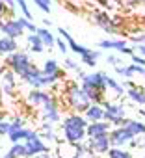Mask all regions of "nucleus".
Here are the masks:
<instances>
[{"label":"nucleus","instance_id":"f257e3e1","mask_svg":"<svg viewBox=\"0 0 145 158\" xmlns=\"http://www.w3.org/2000/svg\"><path fill=\"white\" fill-rule=\"evenodd\" d=\"M86 127H88V119L84 117V114H77V112H69L60 121L61 138L69 143L84 141L86 139Z\"/></svg>","mask_w":145,"mask_h":158},{"label":"nucleus","instance_id":"f03ea898","mask_svg":"<svg viewBox=\"0 0 145 158\" xmlns=\"http://www.w3.org/2000/svg\"><path fill=\"white\" fill-rule=\"evenodd\" d=\"M60 101L69 112H77V114H84L86 108L91 104V101L88 99V95L84 93V89L80 88L78 82H67L63 86Z\"/></svg>","mask_w":145,"mask_h":158},{"label":"nucleus","instance_id":"7ed1b4c3","mask_svg":"<svg viewBox=\"0 0 145 158\" xmlns=\"http://www.w3.org/2000/svg\"><path fill=\"white\" fill-rule=\"evenodd\" d=\"M4 63L17 74V78H21V80H24L26 76H30V74H34V73L39 71V67L32 61L28 50H19L17 48L15 52L8 54L4 58Z\"/></svg>","mask_w":145,"mask_h":158},{"label":"nucleus","instance_id":"20e7f679","mask_svg":"<svg viewBox=\"0 0 145 158\" xmlns=\"http://www.w3.org/2000/svg\"><path fill=\"white\" fill-rule=\"evenodd\" d=\"M58 35L60 37H63L65 41H67V45H69V52H75L80 60H82V63L86 65V67H97V60L102 56V52L104 50H101V48H97V50H93V48H88V47H84V45H80V43H77L75 41V37H72L63 26H60L58 28Z\"/></svg>","mask_w":145,"mask_h":158},{"label":"nucleus","instance_id":"39448f33","mask_svg":"<svg viewBox=\"0 0 145 158\" xmlns=\"http://www.w3.org/2000/svg\"><path fill=\"white\" fill-rule=\"evenodd\" d=\"M17 89H19L17 74L2 61L0 63V93H2V97L15 99L17 97Z\"/></svg>","mask_w":145,"mask_h":158},{"label":"nucleus","instance_id":"423d86ee","mask_svg":"<svg viewBox=\"0 0 145 158\" xmlns=\"http://www.w3.org/2000/svg\"><path fill=\"white\" fill-rule=\"evenodd\" d=\"M102 108H104V121H108L112 127H119L126 117V108L121 102H114L106 99L102 102Z\"/></svg>","mask_w":145,"mask_h":158},{"label":"nucleus","instance_id":"0eeeda50","mask_svg":"<svg viewBox=\"0 0 145 158\" xmlns=\"http://www.w3.org/2000/svg\"><path fill=\"white\" fill-rule=\"evenodd\" d=\"M39 115L43 121H48L52 125H60L61 121V101L58 95H54L48 102H45L39 108Z\"/></svg>","mask_w":145,"mask_h":158},{"label":"nucleus","instance_id":"6e6552de","mask_svg":"<svg viewBox=\"0 0 145 158\" xmlns=\"http://www.w3.org/2000/svg\"><path fill=\"white\" fill-rule=\"evenodd\" d=\"M91 21H93V24H95L97 28H101V30L106 32L108 35H117V34H119V26H117L115 19H112V17L108 15V11H102V10L93 11Z\"/></svg>","mask_w":145,"mask_h":158},{"label":"nucleus","instance_id":"1a4fd4ad","mask_svg":"<svg viewBox=\"0 0 145 158\" xmlns=\"http://www.w3.org/2000/svg\"><path fill=\"white\" fill-rule=\"evenodd\" d=\"M0 34L2 35H8V37H13V39H19V37H24L26 30L23 28L19 17H4L0 19Z\"/></svg>","mask_w":145,"mask_h":158},{"label":"nucleus","instance_id":"9d476101","mask_svg":"<svg viewBox=\"0 0 145 158\" xmlns=\"http://www.w3.org/2000/svg\"><path fill=\"white\" fill-rule=\"evenodd\" d=\"M24 143V147H26V154H28V158H32V156H35V154H39V152H48L50 151V147L47 145V141H43V138L37 134V130H34L32 128V132L28 134V138L23 141Z\"/></svg>","mask_w":145,"mask_h":158},{"label":"nucleus","instance_id":"9b49d317","mask_svg":"<svg viewBox=\"0 0 145 158\" xmlns=\"http://www.w3.org/2000/svg\"><path fill=\"white\" fill-rule=\"evenodd\" d=\"M106 71H91V73H86L82 78H80V82L78 84H86V86H89V88H95V89H99V91H102V93H106L108 91V88H106Z\"/></svg>","mask_w":145,"mask_h":158},{"label":"nucleus","instance_id":"f8f14e48","mask_svg":"<svg viewBox=\"0 0 145 158\" xmlns=\"http://www.w3.org/2000/svg\"><path fill=\"white\" fill-rule=\"evenodd\" d=\"M108 138H110L112 147H125V145H128V141H130L134 136H132V132H130L126 127L119 125V127H112V128H110Z\"/></svg>","mask_w":145,"mask_h":158},{"label":"nucleus","instance_id":"ddd939ff","mask_svg":"<svg viewBox=\"0 0 145 158\" xmlns=\"http://www.w3.org/2000/svg\"><path fill=\"white\" fill-rule=\"evenodd\" d=\"M56 93L52 89H30L26 95V104L30 108H41L45 102H48Z\"/></svg>","mask_w":145,"mask_h":158},{"label":"nucleus","instance_id":"4468645a","mask_svg":"<svg viewBox=\"0 0 145 158\" xmlns=\"http://www.w3.org/2000/svg\"><path fill=\"white\" fill-rule=\"evenodd\" d=\"M86 145L89 147V151H91L93 154H99V156H104V154L108 152V149L112 147L108 134L97 136V138H86Z\"/></svg>","mask_w":145,"mask_h":158},{"label":"nucleus","instance_id":"2eb2a0df","mask_svg":"<svg viewBox=\"0 0 145 158\" xmlns=\"http://www.w3.org/2000/svg\"><path fill=\"white\" fill-rule=\"evenodd\" d=\"M125 97H128V101L136 106H145V89L141 86H136L132 80L125 89Z\"/></svg>","mask_w":145,"mask_h":158},{"label":"nucleus","instance_id":"dca6fc26","mask_svg":"<svg viewBox=\"0 0 145 158\" xmlns=\"http://www.w3.org/2000/svg\"><path fill=\"white\" fill-rule=\"evenodd\" d=\"M112 128V125L108 121H93V123H88L86 127V138H97V136H104L108 134Z\"/></svg>","mask_w":145,"mask_h":158},{"label":"nucleus","instance_id":"f3484780","mask_svg":"<svg viewBox=\"0 0 145 158\" xmlns=\"http://www.w3.org/2000/svg\"><path fill=\"white\" fill-rule=\"evenodd\" d=\"M37 134L43 138V141L48 143H58V134H56V127L48 121H41V125L37 127Z\"/></svg>","mask_w":145,"mask_h":158},{"label":"nucleus","instance_id":"a211bd4d","mask_svg":"<svg viewBox=\"0 0 145 158\" xmlns=\"http://www.w3.org/2000/svg\"><path fill=\"white\" fill-rule=\"evenodd\" d=\"M56 156L58 158H75L77 156V143L69 141H58L56 143Z\"/></svg>","mask_w":145,"mask_h":158},{"label":"nucleus","instance_id":"6ab92c4d","mask_svg":"<svg viewBox=\"0 0 145 158\" xmlns=\"http://www.w3.org/2000/svg\"><path fill=\"white\" fill-rule=\"evenodd\" d=\"M17 48H19L17 39H13V37H8V35H2V34H0V58H6L8 54L15 52Z\"/></svg>","mask_w":145,"mask_h":158},{"label":"nucleus","instance_id":"aec40b11","mask_svg":"<svg viewBox=\"0 0 145 158\" xmlns=\"http://www.w3.org/2000/svg\"><path fill=\"white\" fill-rule=\"evenodd\" d=\"M84 117L88 119V123H93V121H102V119H104V108H102V104L91 102V104L86 108Z\"/></svg>","mask_w":145,"mask_h":158},{"label":"nucleus","instance_id":"412c9836","mask_svg":"<svg viewBox=\"0 0 145 158\" xmlns=\"http://www.w3.org/2000/svg\"><path fill=\"white\" fill-rule=\"evenodd\" d=\"M123 47H126V41L121 39V37H115V39H101L97 43V48L101 50H114V52H119Z\"/></svg>","mask_w":145,"mask_h":158},{"label":"nucleus","instance_id":"4be33fe9","mask_svg":"<svg viewBox=\"0 0 145 158\" xmlns=\"http://www.w3.org/2000/svg\"><path fill=\"white\" fill-rule=\"evenodd\" d=\"M121 125H123V127H126V128L132 132V136H145V121L125 117Z\"/></svg>","mask_w":145,"mask_h":158},{"label":"nucleus","instance_id":"5701e85b","mask_svg":"<svg viewBox=\"0 0 145 158\" xmlns=\"http://www.w3.org/2000/svg\"><path fill=\"white\" fill-rule=\"evenodd\" d=\"M26 43H28V52H34V54H43L47 48L41 41V37L37 34H28L26 35Z\"/></svg>","mask_w":145,"mask_h":158},{"label":"nucleus","instance_id":"b1692460","mask_svg":"<svg viewBox=\"0 0 145 158\" xmlns=\"http://www.w3.org/2000/svg\"><path fill=\"white\" fill-rule=\"evenodd\" d=\"M35 34L41 37V41H43V45H45V48H54V41H56V35L47 28V26H37V30H35Z\"/></svg>","mask_w":145,"mask_h":158},{"label":"nucleus","instance_id":"393cba45","mask_svg":"<svg viewBox=\"0 0 145 158\" xmlns=\"http://www.w3.org/2000/svg\"><path fill=\"white\" fill-rule=\"evenodd\" d=\"M4 156H6V158H28V154H26V147H24L23 141H19V143H11V149H10Z\"/></svg>","mask_w":145,"mask_h":158},{"label":"nucleus","instance_id":"a878e982","mask_svg":"<svg viewBox=\"0 0 145 158\" xmlns=\"http://www.w3.org/2000/svg\"><path fill=\"white\" fill-rule=\"evenodd\" d=\"M104 82H106V88H108L110 91H114L117 97H123V95H125V86H123L119 80H115L114 76L106 74V80H104Z\"/></svg>","mask_w":145,"mask_h":158},{"label":"nucleus","instance_id":"bb28decb","mask_svg":"<svg viewBox=\"0 0 145 158\" xmlns=\"http://www.w3.org/2000/svg\"><path fill=\"white\" fill-rule=\"evenodd\" d=\"M30 132H32V128L23 127V128H17V130L8 132V138H10V141H11V143H19V141H24V139L28 138V134H30Z\"/></svg>","mask_w":145,"mask_h":158},{"label":"nucleus","instance_id":"cd10ccee","mask_svg":"<svg viewBox=\"0 0 145 158\" xmlns=\"http://www.w3.org/2000/svg\"><path fill=\"white\" fill-rule=\"evenodd\" d=\"M39 69H41L43 74H54V73H58V71L61 69V65L58 63V60H54V58H47Z\"/></svg>","mask_w":145,"mask_h":158},{"label":"nucleus","instance_id":"c85d7f7f","mask_svg":"<svg viewBox=\"0 0 145 158\" xmlns=\"http://www.w3.org/2000/svg\"><path fill=\"white\" fill-rule=\"evenodd\" d=\"M114 71H115V74H117V76L125 78V80H132V78L136 76V74H134V71L130 69V63H128V65L119 63V65H115V67H114Z\"/></svg>","mask_w":145,"mask_h":158},{"label":"nucleus","instance_id":"c756f323","mask_svg":"<svg viewBox=\"0 0 145 158\" xmlns=\"http://www.w3.org/2000/svg\"><path fill=\"white\" fill-rule=\"evenodd\" d=\"M106 158H134V154L130 151H125L123 147H110Z\"/></svg>","mask_w":145,"mask_h":158},{"label":"nucleus","instance_id":"7c9ffc66","mask_svg":"<svg viewBox=\"0 0 145 158\" xmlns=\"http://www.w3.org/2000/svg\"><path fill=\"white\" fill-rule=\"evenodd\" d=\"M35 4V8H39L43 13H50L52 11V0H32Z\"/></svg>","mask_w":145,"mask_h":158},{"label":"nucleus","instance_id":"2f4dec72","mask_svg":"<svg viewBox=\"0 0 145 158\" xmlns=\"http://www.w3.org/2000/svg\"><path fill=\"white\" fill-rule=\"evenodd\" d=\"M54 48H58V52H60L61 56H63V54H69V45H67V41H65L63 37H56Z\"/></svg>","mask_w":145,"mask_h":158},{"label":"nucleus","instance_id":"473e14b6","mask_svg":"<svg viewBox=\"0 0 145 158\" xmlns=\"http://www.w3.org/2000/svg\"><path fill=\"white\" fill-rule=\"evenodd\" d=\"M23 127H26V121H24L23 115H15V117L10 121V132H11V130H17V128H23Z\"/></svg>","mask_w":145,"mask_h":158},{"label":"nucleus","instance_id":"72a5a7b5","mask_svg":"<svg viewBox=\"0 0 145 158\" xmlns=\"http://www.w3.org/2000/svg\"><path fill=\"white\" fill-rule=\"evenodd\" d=\"M19 21H21V24H23V28L28 32V34H35V30H37V26L30 21V19H26V17H19Z\"/></svg>","mask_w":145,"mask_h":158},{"label":"nucleus","instance_id":"f704fd0d","mask_svg":"<svg viewBox=\"0 0 145 158\" xmlns=\"http://www.w3.org/2000/svg\"><path fill=\"white\" fill-rule=\"evenodd\" d=\"M15 15V11L13 10H10L2 0H0V19H4V17H13Z\"/></svg>","mask_w":145,"mask_h":158},{"label":"nucleus","instance_id":"c9c22d12","mask_svg":"<svg viewBox=\"0 0 145 158\" xmlns=\"http://www.w3.org/2000/svg\"><path fill=\"white\" fill-rule=\"evenodd\" d=\"M63 67H65V71H77L78 69V61H75L72 58H65L63 60Z\"/></svg>","mask_w":145,"mask_h":158},{"label":"nucleus","instance_id":"e433bc0d","mask_svg":"<svg viewBox=\"0 0 145 158\" xmlns=\"http://www.w3.org/2000/svg\"><path fill=\"white\" fill-rule=\"evenodd\" d=\"M106 63H108V65H112V67H115V65L123 63V60H121V56H119V54H108V56H106Z\"/></svg>","mask_w":145,"mask_h":158},{"label":"nucleus","instance_id":"4c0bfd02","mask_svg":"<svg viewBox=\"0 0 145 158\" xmlns=\"http://www.w3.org/2000/svg\"><path fill=\"white\" fill-rule=\"evenodd\" d=\"M8 132H10V121L0 117V136H8Z\"/></svg>","mask_w":145,"mask_h":158},{"label":"nucleus","instance_id":"58836bf2","mask_svg":"<svg viewBox=\"0 0 145 158\" xmlns=\"http://www.w3.org/2000/svg\"><path fill=\"white\" fill-rule=\"evenodd\" d=\"M130 60H132V63H136V65H143L145 67V58L143 56H139V54H130Z\"/></svg>","mask_w":145,"mask_h":158},{"label":"nucleus","instance_id":"ea45409f","mask_svg":"<svg viewBox=\"0 0 145 158\" xmlns=\"http://www.w3.org/2000/svg\"><path fill=\"white\" fill-rule=\"evenodd\" d=\"M134 52H136L134 47H128V45H126V47H123V48L119 50V56H130V54H134Z\"/></svg>","mask_w":145,"mask_h":158},{"label":"nucleus","instance_id":"a19ab883","mask_svg":"<svg viewBox=\"0 0 145 158\" xmlns=\"http://www.w3.org/2000/svg\"><path fill=\"white\" fill-rule=\"evenodd\" d=\"M132 43L134 45H145V35H134L132 37Z\"/></svg>","mask_w":145,"mask_h":158},{"label":"nucleus","instance_id":"79ce46f5","mask_svg":"<svg viewBox=\"0 0 145 158\" xmlns=\"http://www.w3.org/2000/svg\"><path fill=\"white\" fill-rule=\"evenodd\" d=\"M2 2H4V4L10 8V10H13V11L17 10V4H15V0H2Z\"/></svg>","mask_w":145,"mask_h":158},{"label":"nucleus","instance_id":"37998d69","mask_svg":"<svg viewBox=\"0 0 145 158\" xmlns=\"http://www.w3.org/2000/svg\"><path fill=\"white\" fill-rule=\"evenodd\" d=\"M134 50H136L139 56H143V58H145V45H136V47H134Z\"/></svg>","mask_w":145,"mask_h":158},{"label":"nucleus","instance_id":"c03bdc74","mask_svg":"<svg viewBox=\"0 0 145 158\" xmlns=\"http://www.w3.org/2000/svg\"><path fill=\"white\" fill-rule=\"evenodd\" d=\"M32 158H54V156H52V152L48 151V152H39V154H35V156H32Z\"/></svg>","mask_w":145,"mask_h":158},{"label":"nucleus","instance_id":"a18cd8bd","mask_svg":"<svg viewBox=\"0 0 145 158\" xmlns=\"http://www.w3.org/2000/svg\"><path fill=\"white\" fill-rule=\"evenodd\" d=\"M138 114H139V115L145 119V108H143V106H139V108H138Z\"/></svg>","mask_w":145,"mask_h":158},{"label":"nucleus","instance_id":"49530a36","mask_svg":"<svg viewBox=\"0 0 145 158\" xmlns=\"http://www.w3.org/2000/svg\"><path fill=\"white\" fill-rule=\"evenodd\" d=\"M43 24H45L47 28H50V24H52V21H50V19H45V21H43Z\"/></svg>","mask_w":145,"mask_h":158},{"label":"nucleus","instance_id":"de8ad7c7","mask_svg":"<svg viewBox=\"0 0 145 158\" xmlns=\"http://www.w3.org/2000/svg\"><path fill=\"white\" fill-rule=\"evenodd\" d=\"M0 104H2V93H0Z\"/></svg>","mask_w":145,"mask_h":158},{"label":"nucleus","instance_id":"09e8293b","mask_svg":"<svg viewBox=\"0 0 145 158\" xmlns=\"http://www.w3.org/2000/svg\"><path fill=\"white\" fill-rule=\"evenodd\" d=\"M143 78H145V73H143Z\"/></svg>","mask_w":145,"mask_h":158},{"label":"nucleus","instance_id":"8fccbe9b","mask_svg":"<svg viewBox=\"0 0 145 158\" xmlns=\"http://www.w3.org/2000/svg\"><path fill=\"white\" fill-rule=\"evenodd\" d=\"M141 158H145V156H141Z\"/></svg>","mask_w":145,"mask_h":158},{"label":"nucleus","instance_id":"3c124183","mask_svg":"<svg viewBox=\"0 0 145 158\" xmlns=\"http://www.w3.org/2000/svg\"><path fill=\"white\" fill-rule=\"evenodd\" d=\"M4 158H6V156H4Z\"/></svg>","mask_w":145,"mask_h":158}]
</instances>
